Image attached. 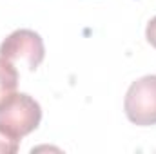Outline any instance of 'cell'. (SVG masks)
I'll return each instance as SVG.
<instances>
[{"mask_svg":"<svg viewBox=\"0 0 156 154\" xmlns=\"http://www.w3.org/2000/svg\"><path fill=\"white\" fill-rule=\"evenodd\" d=\"M42 107L26 93H13L0 103V131L15 140H22L40 125Z\"/></svg>","mask_w":156,"mask_h":154,"instance_id":"6da1fadb","label":"cell"},{"mask_svg":"<svg viewBox=\"0 0 156 154\" xmlns=\"http://www.w3.org/2000/svg\"><path fill=\"white\" fill-rule=\"evenodd\" d=\"M44 56V40L31 29H16L0 44V58L13 65L26 67L27 71H37Z\"/></svg>","mask_w":156,"mask_h":154,"instance_id":"7a4b0ae2","label":"cell"},{"mask_svg":"<svg viewBox=\"0 0 156 154\" xmlns=\"http://www.w3.org/2000/svg\"><path fill=\"white\" fill-rule=\"evenodd\" d=\"M123 111L134 125H156V75L138 78L127 89Z\"/></svg>","mask_w":156,"mask_h":154,"instance_id":"3957f363","label":"cell"},{"mask_svg":"<svg viewBox=\"0 0 156 154\" xmlns=\"http://www.w3.org/2000/svg\"><path fill=\"white\" fill-rule=\"evenodd\" d=\"M18 85V71L13 64L0 58V103L7 100L13 93H16Z\"/></svg>","mask_w":156,"mask_h":154,"instance_id":"277c9868","label":"cell"},{"mask_svg":"<svg viewBox=\"0 0 156 154\" xmlns=\"http://www.w3.org/2000/svg\"><path fill=\"white\" fill-rule=\"evenodd\" d=\"M20 147V140H15L7 136L4 131H0V154H15Z\"/></svg>","mask_w":156,"mask_h":154,"instance_id":"5b68a950","label":"cell"},{"mask_svg":"<svg viewBox=\"0 0 156 154\" xmlns=\"http://www.w3.org/2000/svg\"><path fill=\"white\" fill-rule=\"evenodd\" d=\"M145 38H147V42L156 49V16L151 18V22H149L147 27H145Z\"/></svg>","mask_w":156,"mask_h":154,"instance_id":"8992f818","label":"cell"}]
</instances>
